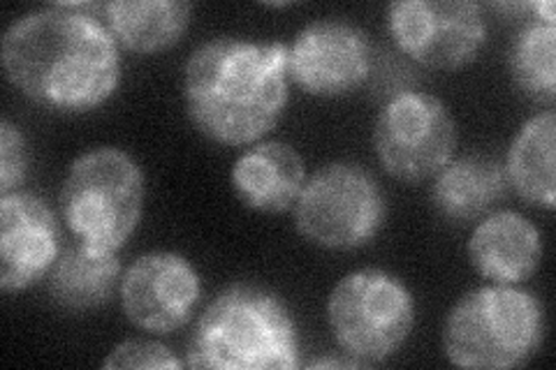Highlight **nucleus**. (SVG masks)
<instances>
[{
    "mask_svg": "<svg viewBox=\"0 0 556 370\" xmlns=\"http://www.w3.org/2000/svg\"><path fill=\"white\" fill-rule=\"evenodd\" d=\"M102 8L59 3L12 22L0 44L8 81L49 112L86 114L108 104L124 63L110 26L91 14Z\"/></svg>",
    "mask_w": 556,
    "mask_h": 370,
    "instance_id": "1",
    "label": "nucleus"
},
{
    "mask_svg": "<svg viewBox=\"0 0 556 370\" xmlns=\"http://www.w3.org/2000/svg\"><path fill=\"white\" fill-rule=\"evenodd\" d=\"M288 100L283 42L220 35L202 42L184 65L188 118L216 144H257L281 120Z\"/></svg>",
    "mask_w": 556,
    "mask_h": 370,
    "instance_id": "2",
    "label": "nucleus"
},
{
    "mask_svg": "<svg viewBox=\"0 0 556 370\" xmlns=\"http://www.w3.org/2000/svg\"><path fill=\"white\" fill-rule=\"evenodd\" d=\"M186 366L214 370L298 368L300 336L290 308L263 285H228L202 310L188 341Z\"/></svg>",
    "mask_w": 556,
    "mask_h": 370,
    "instance_id": "3",
    "label": "nucleus"
},
{
    "mask_svg": "<svg viewBox=\"0 0 556 370\" xmlns=\"http://www.w3.org/2000/svg\"><path fill=\"white\" fill-rule=\"evenodd\" d=\"M541 298L517 285H484L450 308L443 349L452 366L510 370L527 366L545 343Z\"/></svg>",
    "mask_w": 556,
    "mask_h": 370,
    "instance_id": "4",
    "label": "nucleus"
},
{
    "mask_svg": "<svg viewBox=\"0 0 556 370\" xmlns=\"http://www.w3.org/2000/svg\"><path fill=\"white\" fill-rule=\"evenodd\" d=\"M144 171L124 149L100 146L67 167L61 216L81 243L121 251L144 214Z\"/></svg>",
    "mask_w": 556,
    "mask_h": 370,
    "instance_id": "5",
    "label": "nucleus"
},
{
    "mask_svg": "<svg viewBox=\"0 0 556 370\" xmlns=\"http://www.w3.org/2000/svg\"><path fill=\"white\" fill-rule=\"evenodd\" d=\"M415 317L408 285L376 267L343 276L327 298V322L334 341L362 366L394 357L410 339Z\"/></svg>",
    "mask_w": 556,
    "mask_h": 370,
    "instance_id": "6",
    "label": "nucleus"
},
{
    "mask_svg": "<svg viewBox=\"0 0 556 370\" xmlns=\"http://www.w3.org/2000/svg\"><path fill=\"white\" fill-rule=\"evenodd\" d=\"M300 234L325 251L369 245L388 220V200L374 174L355 163H329L306 179L294 204Z\"/></svg>",
    "mask_w": 556,
    "mask_h": 370,
    "instance_id": "7",
    "label": "nucleus"
},
{
    "mask_svg": "<svg viewBox=\"0 0 556 370\" xmlns=\"http://www.w3.org/2000/svg\"><path fill=\"white\" fill-rule=\"evenodd\" d=\"M457 139V123L447 104L417 91L394 95L374 126L380 167L404 183L433 179L455 157Z\"/></svg>",
    "mask_w": 556,
    "mask_h": 370,
    "instance_id": "8",
    "label": "nucleus"
},
{
    "mask_svg": "<svg viewBox=\"0 0 556 370\" xmlns=\"http://www.w3.org/2000/svg\"><path fill=\"white\" fill-rule=\"evenodd\" d=\"M388 30L408 59L445 73L471 65L486 42L482 8L471 0H396Z\"/></svg>",
    "mask_w": 556,
    "mask_h": 370,
    "instance_id": "9",
    "label": "nucleus"
},
{
    "mask_svg": "<svg viewBox=\"0 0 556 370\" xmlns=\"http://www.w3.org/2000/svg\"><path fill=\"white\" fill-rule=\"evenodd\" d=\"M118 298L132 327L163 336L195 315L202 298L200 273L179 253L153 251L139 255L121 276Z\"/></svg>",
    "mask_w": 556,
    "mask_h": 370,
    "instance_id": "10",
    "label": "nucleus"
},
{
    "mask_svg": "<svg viewBox=\"0 0 556 370\" xmlns=\"http://www.w3.org/2000/svg\"><path fill=\"white\" fill-rule=\"evenodd\" d=\"M371 44L367 33L343 20L306 24L288 44V75L304 93L334 100L369 79Z\"/></svg>",
    "mask_w": 556,
    "mask_h": 370,
    "instance_id": "11",
    "label": "nucleus"
},
{
    "mask_svg": "<svg viewBox=\"0 0 556 370\" xmlns=\"http://www.w3.org/2000/svg\"><path fill=\"white\" fill-rule=\"evenodd\" d=\"M61 257L56 214L26 190L0 197V288L26 292L49 278Z\"/></svg>",
    "mask_w": 556,
    "mask_h": 370,
    "instance_id": "12",
    "label": "nucleus"
},
{
    "mask_svg": "<svg viewBox=\"0 0 556 370\" xmlns=\"http://www.w3.org/2000/svg\"><path fill=\"white\" fill-rule=\"evenodd\" d=\"M466 255L486 283L521 285L541 267L543 234L517 210H492L473 227Z\"/></svg>",
    "mask_w": 556,
    "mask_h": 370,
    "instance_id": "13",
    "label": "nucleus"
},
{
    "mask_svg": "<svg viewBox=\"0 0 556 370\" xmlns=\"http://www.w3.org/2000/svg\"><path fill=\"white\" fill-rule=\"evenodd\" d=\"M237 200L255 214H286L306 186V165L286 142H257L243 151L230 171Z\"/></svg>",
    "mask_w": 556,
    "mask_h": 370,
    "instance_id": "14",
    "label": "nucleus"
},
{
    "mask_svg": "<svg viewBox=\"0 0 556 370\" xmlns=\"http://www.w3.org/2000/svg\"><path fill=\"white\" fill-rule=\"evenodd\" d=\"M121 261L116 251L77 243L67 248L49 273V298L70 315L91 312L108 306L121 288Z\"/></svg>",
    "mask_w": 556,
    "mask_h": 370,
    "instance_id": "15",
    "label": "nucleus"
},
{
    "mask_svg": "<svg viewBox=\"0 0 556 370\" xmlns=\"http://www.w3.org/2000/svg\"><path fill=\"white\" fill-rule=\"evenodd\" d=\"M508 179L503 167L484 155L452 161L433 176L431 204L450 222H478L506 197Z\"/></svg>",
    "mask_w": 556,
    "mask_h": 370,
    "instance_id": "16",
    "label": "nucleus"
},
{
    "mask_svg": "<svg viewBox=\"0 0 556 370\" xmlns=\"http://www.w3.org/2000/svg\"><path fill=\"white\" fill-rule=\"evenodd\" d=\"M508 188L531 206H556V114L545 110L531 116L510 142L506 165Z\"/></svg>",
    "mask_w": 556,
    "mask_h": 370,
    "instance_id": "17",
    "label": "nucleus"
},
{
    "mask_svg": "<svg viewBox=\"0 0 556 370\" xmlns=\"http://www.w3.org/2000/svg\"><path fill=\"white\" fill-rule=\"evenodd\" d=\"M102 12L116 42L142 56L172 49L193 22L188 0H116Z\"/></svg>",
    "mask_w": 556,
    "mask_h": 370,
    "instance_id": "18",
    "label": "nucleus"
},
{
    "mask_svg": "<svg viewBox=\"0 0 556 370\" xmlns=\"http://www.w3.org/2000/svg\"><path fill=\"white\" fill-rule=\"evenodd\" d=\"M508 69L521 95L552 110L556 100V24L549 0L531 3V16L510 44Z\"/></svg>",
    "mask_w": 556,
    "mask_h": 370,
    "instance_id": "19",
    "label": "nucleus"
},
{
    "mask_svg": "<svg viewBox=\"0 0 556 370\" xmlns=\"http://www.w3.org/2000/svg\"><path fill=\"white\" fill-rule=\"evenodd\" d=\"M28 174V142L10 118L0 123V197L22 190Z\"/></svg>",
    "mask_w": 556,
    "mask_h": 370,
    "instance_id": "20",
    "label": "nucleus"
},
{
    "mask_svg": "<svg viewBox=\"0 0 556 370\" xmlns=\"http://www.w3.org/2000/svg\"><path fill=\"white\" fill-rule=\"evenodd\" d=\"M186 359H179L169 347L147 339H132L116 345L108 359L102 361L104 370L118 368H184Z\"/></svg>",
    "mask_w": 556,
    "mask_h": 370,
    "instance_id": "21",
    "label": "nucleus"
}]
</instances>
